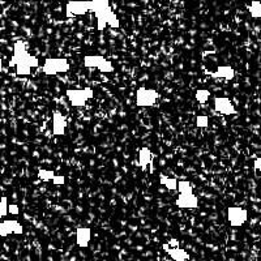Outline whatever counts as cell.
Instances as JSON below:
<instances>
[{"instance_id":"cell-22","label":"cell","mask_w":261,"mask_h":261,"mask_svg":"<svg viewBox=\"0 0 261 261\" xmlns=\"http://www.w3.org/2000/svg\"><path fill=\"white\" fill-rule=\"evenodd\" d=\"M196 126L198 128H208V126H209V118L206 115H198V116H196Z\"/></svg>"},{"instance_id":"cell-13","label":"cell","mask_w":261,"mask_h":261,"mask_svg":"<svg viewBox=\"0 0 261 261\" xmlns=\"http://www.w3.org/2000/svg\"><path fill=\"white\" fill-rule=\"evenodd\" d=\"M162 248L166 251L169 255H170V257L173 259V260L175 261H186V260H190V255L184 251V249L179 248L178 247H171L170 244H163Z\"/></svg>"},{"instance_id":"cell-5","label":"cell","mask_w":261,"mask_h":261,"mask_svg":"<svg viewBox=\"0 0 261 261\" xmlns=\"http://www.w3.org/2000/svg\"><path fill=\"white\" fill-rule=\"evenodd\" d=\"M84 65L87 68H97L102 73H111L114 72V65L110 60L98 55H87L84 58Z\"/></svg>"},{"instance_id":"cell-12","label":"cell","mask_w":261,"mask_h":261,"mask_svg":"<svg viewBox=\"0 0 261 261\" xmlns=\"http://www.w3.org/2000/svg\"><path fill=\"white\" fill-rule=\"evenodd\" d=\"M214 109H216L217 112L222 115L235 114V107H234V105L229 98H222V97L214 98Z\"/></svg>"},{"instance_id":"cell-8","label":"cell","mask_w":261,"mask_h":261,"mask_svg":"<svg viewBox=\"0 0 261 261\" xmlns=\"http://www.w3.org/2000/svg\"><path fill=\"white\" fill-rule=\"evenodd\" d=\"M65 9L68 16H83L90 11V0H71Z\"/></svg>"},{"instance_id":"cell-9","label":"cell","mask_w":261,"mask_h":261,"mask_svg":"<svg viewBox=\"0 0 261 261\" xmlns=\"http://www.w3.org/2000/svg\"><path fill=\"white\" fill-rule=\"evenodd\" d=\"M176 206L183 209H195L198 206V197L194 192H187V194H179L176 201Z\"/></svg>"},{"instance_id":"cell-18","label":"cell","mask_w":261,"mask_h":261,"mask_svg":"<svg viewBox=\"0 0 261 261\" xmlns=\"http://www.w3.org/2000/svg\"><path fill=\"white\" fill-rule=\"evenodd\" d=\"M248 12L255 19H261V3L260 1H252L248 5Z\"/></svg>"},{"instance_id":"cell-2","label":"cell","mask_w":261,"mask_h":261,"mask_svg":"<svg viewBox=\"0 0 261 261\" xmlns=\"http://www.w3.org/2000/svg\"><path fill=\"white\" fill-rule=\"evenodd\" d=\"M95 17H97V28L99 32H103L106 29L107 25H110L111 28H119V20L116 15L112 12L110 4L102 5L94 11Z\"/></svg>"},{"instance_id":"cell-7","label":"cell","mask_w":261,"mask_h":261,"mask_svg":"<svg viewBox=\"0 0 261 261\" xmlns=\"http://www.w3.org/2000/svg\"><path fill=\"white\" fill-rule=\"evenodd\" d=\"M247 218H248V212L240 208V206H230L227 209V221L234 227H239V226L244 225Z\"/></svg>"},{"instance_id":"cell-26","label":"cell","mask_w":261,"mask_h":261,"mask_svg":"<svg viewBox=\"0 0 261 261\" xmlns=\"http://www.w3.org/2000/svg\"><path fill=\"white\" fill-rule=\"evenodd\" d=\"M52 182H54V184H56V186H62V184H64V182H65V178L64 176H56L55 178L52 179Z\"/></svg>"},{"instance_id":"cell-15","label":"cell","mask_w":261,"mask_h":261,"mask_svg":"<svg viewBox=\"0 0 261 261\" xmlns=\"http://www.w3.org/2000/svg\"><path fill=\"white\" fill-rule=\"evenodd\" d=\"M139 161L141 170L147 171L148 166L152 165V161H153V153L148 148H141L139 152Z\"/></svg>"},{"instance_id":"cell-10","label":"cell","mask_w":261,"mask_h":261,"mask_svg":"<svg viewBox=\"0 0 261 261\" xmlns=\"http://www.w3.org/2000/svg\"><path fill=\"white\" fill-rule=\"evenodd\" d=\"M22 233H24V229H22V225H20V222L13 221V219L0 222V237H8L11 234L21 235Z\"/></svg>"},{"instance_id":"cell-25","label":"cell","mask_w":261,"mask_h":261,"mask_svg":"<svg viewBox=\"0 0 261 261\" xmlns=\"http://www.w3.org/2000/svg\"><path fill=\"white\" fill-rule=\"evenodd\" d=\"M8 213L9 214H19L20 213V209L16 204H9L8 205Z\"/></svg>"},{"instance_id":"cell-20","label":"cell","mask_w":261,"mask_h":261,"mask_svg":"<svg viewBox=\"0 0 261 261\" xmlns=\"http://www.w3.org/2000/svg\"><path fill=\"white\" fill-rule=\"evenodd\" d=\"M38 178L42 182H50V180L55 178V173L51 170H40L38 171Z\"/></svg>"},{"instance_id":"cell-11","label":"cell","mask_w":261,"mask_h":261,"mask_svg":"<svg viewBox=\"0 0 261 261\" xmlns=\"http://www.w3.org/2000/svg\"><path fill=\"white\" fill-rule=\"evenodd\" d=\"M65 127H67V119L62 115L59 111H55L52 114V133L55 136H63L65 133Z\"/></svg>"},{"instance_id":"cell-16","label":"cell","mask_w":261,"mask_h":261,"mask_svg":"<svg viewBox=\"0 0 261 261\" xmlns=\"http://www.w3.org/2000/svg\"><path fill=\"white\" fill-rule=\"evenodd\" d=\"M235 76V71L229 65H222L218 67L217 72H214L213 77L214 79H226V80H233Z\"/></svg>"},{"instance_id":"cell-4","label":"cell","mask_w":261,"mask_h":261,"mask_svg":"<svg viewBox=\"0 0 261 261\" xmlns=\"http://www.w3.org/2000/svg\"><path fill=\"white\" fill-rule=\"evenodd\" d=\"M44 72L48 76L64 73L69 69V63L65 58H48L44 64Z\"/></svg>"},{"instance_id":"cell-24","label":"cell","mask_w":261,"mask_h":261,"mask_svg":"<svg viewBox=\"0 0 261 261\" xmlns=\"http://www.w3.org/2000/svg\"><path fill=\"white\" fill-rule=\"evenodd\" d=\"M107 4H110V0H90V11L94 12L97 8Z\"/></svg>"},{"instance_id":"cell-14","label":"cell","mask_w":261,"mask_h":261,"mask_svg":"<svg viewBox=\"0 0 261 261\" xmlns=\"http://www.w3.org/2000/svg\"><path fill=\"white\" fill-rule=\"evenodd\" d=\"M91 239V230L89 227H80L76 233V240L81 248H85Z\"/></svg>"},{"instance_id":"cell-6","label":"cell","mask_w":261,"mask_h":261,"mask_svg":"<svg viewBox=\"0 0 261 261\" xmlns=\"http://www.w3.org/2000/svg\"><path fill=\"white\" fill-rule=\"evenodd\" d=\"M159 93L155 89H147V87H140L136 91V105L139 107H151L154 106L155 102L158 101Z\"/></svg>"},{"instance_id":"cell-17","label":"cell","mask_w":261,"mask_h":261,"mask_svg":"<svg viewBox=\"0 0 261 261\" xmlns=\"http://www.w3.org/2000/svg\"><path fill=\"white\" fill-rule=\"evenodd\" d=\"M161 183H162L163 186L166 187L169 191H178V182L176 179L169 178V176H165V175H161Z\"/></svg>"},{"instance_id":"cell-23","label":"cell","mask_w":261,"mask_h":261,"mask_svg":"<svg viewBox=\"0 0 261 261\" xmlns=\"http://www.w3.org/2000/svg\"><path fill=\"white\" fill-rule=\"evenodd\" d=\"M8 198L3 196L0 198V217H4L8 213Z\"/></svg>"},{"instance_id":"cell-1","label":"cell","mask_w":261,"mask_h":261,"mask_svg":"<svg viewBox=\"0 0 261 261\" xmlns=\"http://www.w3.org/2000/svg\"><path fill=\"white\" fill-rule=\"evenodd\" d=\"M38 59L36 56L30 55L26 50V44L22 41H19L15 44L13 50V58L9 62L11 67H16V73L19 76L30 75L32 68L38 67Z\"/></svg>"},{"instance_id":"cell-3","label":"cell","mask_w":261,"mask_h":261,"mask_svg":"<svg viewBox=\"0 0 261 261\" xmlns=\"http://www.w3.org/2000/svg\"><path fill=\"white\" fill-rule=\"evenodd\" d=\"M69 102L73 107H84L89 99L94 97V90L91 87H84V89H68L65 91Z\"/></svg>"},{"instance_id":"cell-28","label":"cell","mask_w":261,"mask_h":261,"mask_svg":"<svg viewBox=\"0 0 261 261\" xmlns=\"http://www.w3.org/2000/svg\"><path fill=\"white\" fill-rule=\"evenodd\" d=\"M169 244H170L171 247H178V245H179V241L176 240V239H171L170 243H169Z\"/></svg>"},{"instance_id":"cell-21","label":"cell","mask_w":261,"mask_h":261,"mask_svg":"<svg viewBox=\"0 0 261 261\" xmlns=\"http://www.w3.org/2000/svg\"><path fill=\"white\" fill-rule=\"evenodd\" d=\"M178 191L179 194H187V192H194L192 191V184L187 180H180L178 182Z\"/></svg>"},{"instance_id":"cell-19","label":"cell","mask_w":261,"mask_h":261,"mask_svg":"<svg viewBox=\"0 0 261 261\" xmlns=\"http://www.w3.org/2000/svg\"><path fill=\"white\" fill-rule=\"evenodd\" d=\"M210 97V91L208 89H198L195 93V98L197 99L200 103H205Z\"/></svg>"},{"instance_id":"cell-29","label":"cell","mask_w":261,"mask_h":261,"mask_svg":"<svg viewBox=\"0 0 261 261\" xmlns=\"http://www.w3.org/2000/svg\"><path fill=\"white\" fill-rule=\"evenodd\" d=\"M3 71V60L0 59V72Z\"/></svg>"},{"instance_id":"cell-27","label":"cell","mask_w":261,"mask_h":261,"mask_svg":"<svg viewBox=\"0 0 261 261\" xmlns=\"http://www.w3.org/2000/svg\"><path fill=\"white\" fill-rule=\"evenodd\" d=\"M255 170H259L261 173V158H256V161H255Z\"/></svg>"}]
</instances>
